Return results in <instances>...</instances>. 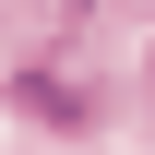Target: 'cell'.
<instances>
[{"instance_id":"6da1fadb","label":"cell","mask_w":155,"mask_h":155,"mask_svg":"<svg viewBox=\"0 0 155 155\" xmlns=\"http://www.w3.org/2000/svg\"><path fill=\"white\" fill-rule=\"evenodd\" d=\"M12 107L24 119H96V96H84L60 60H24V72H12Z\"/></svg>"}]
</instances>
